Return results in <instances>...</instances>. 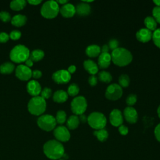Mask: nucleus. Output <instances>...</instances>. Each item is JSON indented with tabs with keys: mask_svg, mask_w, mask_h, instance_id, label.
<instances>
[{
	"mask_svg": "<svg viewBox=\"0 0 160 160\" xmlns=\"http://www.w3.org/2000/svg\"><path fill=\"white\" fill-rule=\"evenodd\" d=\"M43 152L48 158L57 160L62 157L64 154V148L59 141L52 139L45 142L43 146Z\"/></svg>",
	"mask_w": 160,
	"mask_h": 160,
	"instance_id": "nucleus-1",
	"label": "nucleus"
},
{
	"mask_svg": "<svg viewBox=\"0 0 160 160\" xmlns=\"http://www.w3.org/2000/svg\"><path fill=\"white\" fill-rule=\"evenodd\" d=\"M111 56L112 62L120 67L128 65L132 60V55L131 52L124 48H118L113 50Z\"/></svg>",
	"mask_w": 160,
	"mask_h": 160,
	"instance_id": "nucleus-2",
	"label": "nucleus"
},
{
	"mask_svg": "<svg viewBox=\"0 0 160 160\" xmlns=\"http://www.w3.org/2000/svg\"><path fill=\"white\" fill-rule=\"evenodd\" d=\"M30 52L29 49L22 44L14 46L10 52V59L16 63L25 62L29 58Z\"/></svg>",
	"mask_w": 160,
	"mask_h": 160,
	"instance_id": "nucleus-3",
	"label": "nucleus"
},
{
	"mask_svg": "<svg viewBox=\"0 0 160 160\" xmlns=\"http://www.w3.org/2000/svg\"><path fill=\"white\" fill-rule=\"evenodd\" d=\"M46 102L44 99L41 96H35L32 98L28 104L29 112L36 116L41 115L46 110Z\"/></svg>",
	"mask_w": 160,
	"mask_h": 160,
	"instance_id": "nucleus-4",
	"label": "nucleus"
},
{
	"mask_svg": "<svg viewBox=\"0 0 160 160\" xmlns=\"http://www.w3.org/2000/svg\"><path fill=\"white\" fill-rule=\"evenodd\" d=\"M59 12V7L55 1H48L45 2L41 9V15L48 19H52L57 16Z\"/></svg>",
	"mask_w": 160,
	"mask_h": 160,
	"instance_id": "nucleus-5",
	"label": "nucleus"
},
{
	"mask_svg": "<svg viewBox=\"0 0 160 160\" xmlns=\"http://www.w3.org/2000/svg\"><path fill=\"white\" fill-rule=\"evenodd\" d=\"M89 125L96 130L104 129L106 125L107 120L105 116L99 112H93L88 117Z\"/></svg>",
	"mask_w": 160,
	"mask_h": 160,
	"instance_id": "nucleus-6",
	"label": "nucleus"
},
{
	"mask_svg": "<svg viewBox=\"0 0 160 160\" xmlns=\"http://www.w3.org/2000/svg\"><path fill=\"white\" fill-rule=\"evenodd\" d=\"M56 123L55 118L50 114L41 115L37 121L38 126L46 131H50L54 129L56 126Z\"/></svg>",
	"mask_w": 160,
	"mask_h": 160,
	"instance_id": "nucleus-7",
	"label": "nucleus"
},
{
	"mask_svg": "<svg viewBox=\"0 0 160 160\" xmlns=\"http://www.w3.org/2000/svg\"><path fill=\"white\" fill-rule=\"evenodd\" d=\"M88 106L86 99L83 96H78L72 99L71 102V109L74 115L82 114Z\"/></svg>",
	"mask_w": 160,
	"mask_h": 160,
	"instance_id": "nucleus-8",
	"label": "nucleus"
},
{
	"mask_svg": "<svg viewBox=\"0 0 160 160\" xmlns=\"http://www.w3.org/2000/svg\"><path fill=\"white\" fill-rule=\"evenodd\" d=\"M122 95V88L118 84L113 83L110 84L106 90V98L111 101L119 99Z\"/></svg>",
	"mask_w": 160,
	"mask_h": 160,
	"instance_id": "nucleus-9",
	"label": "nucleus"
},
{
	"mask_svg": "<svg viewBox=\"0 0 160 160\" xmlns=\"http://www.w3.org/2000/svg\"><path fill=\"white\" fill-rule=\"evenodd\" d=\"M54 136L59 142H66L70 139L71 135L68 128L64 126H59L54 129Z\"/></svg>",
	"mask_w": 160,
	"mask_h": 160,
	"instance_id": "nucleus-10",
	"label": "nucleus"
},
{
	"mask_svg": "<svg viewBox=\"0 0 160 160\" xmlns=\"http://www.w3.org/2000/svg\"><path fill=\"white\" fill-rule=\"evenodd\" d=\"M71 74L67 70L60 69L52 74V78L58 84H66L71 79Z\"/></svg>",
	"mask_w": 160,
	"mask_h": 160,
	"instance_id": "nucleus-11",
	"label": "nucleus"
},
{
	"mask_svg": "<svg viewBox=\"0 0 160 160\" xmlns=\"http://www.w3.org/2000/svg\"><path fill=\"white\" fill-rule=\"evenodd\" d=\"M16 76L22 81H28L32 76V71L26 65L20 64L16 69Z\"/></svg>",
	"mask_w": 160,
	"mask_h": 160,
	"instance_id": "nucleus-12",
	"label": "nucleus"
},
{
	"mask_svg": "<svg viewBox=\"0 0 160 160\" xmlns=\"http://www.w3.org/2000/svg\"><path fill=\"white\" fill-rule=\"evenodd\" d=\"M109 121L111 124L115 127H119L123 122L122 112L118 109H113L109 114Z\"/></svg>",
	"mask_w": 160,
	"mask_h": 160,
	"instance_id": "nucleus-13",
	"label": "nucleus"
},
{
	"mask_svg": "<svg viewBox=\"0 0 160 160\" xmlns=\"http://www.w3.org/2000/svg\"><path fill=\"white\" fill-rule=\"evenodd\" d=\"M124 118L127 122L131 124L136 123L138 120V112L132 106L126 107L123 112Z\"/></svg>",
	"mask_w": 160,
	"mask_h": 160,
	"instance_id": "nucleus-14",
	"label": "nucleus"
},
{
	"mask_svg": "<svg viewBox=\"0 0 160 160\" xmlns=\"http://www.w3.org/2000/svg\"><path fill=\"white\" fill-rule=\"evenodd\" d=\"M27 91L33 97L38 96L41 92V87L40 84L36 80H31L27 84Z\"/></svg>",
	"mask_w": 160,
	"mask_h": 160,
	"instance_id": "nucleus-15",
	"label": "nucleus"
},
{
	"mask_svg": "<svg viewBox=\"0 0 160 160\" xmlns=\"http://www.w3.org/2000/svg\"><path fill=\"white\" fill-rule=\"evenodd\" d=\"M152 31L146 28L140 29L136 34L137 39L142 42H147L149 41L152 39Z\"/></svg>",
	"mask_w": 160,
	"mask_h": 160,
	"instance_id": "nucleus-16",
	"label": "nucleus"
},
{
	"mask_svg": "<svg viewBox=\"0 0 160 160\" xmlns=\"http://www.w3.org/2000/svg\"><path fill=\"white\" fill-rule=\"evenodd\" d=\"M59 12L64 18H71L76 13V8L72 4L67 3L59 8Z\"/></svg>",
	"mask_w": 160,
	"mask_h": 160,
	"instance_id": "nucleus-17",
	"label": "nucleus"
},
{
	"mask_svg": "<svg viewBox=\"0 0 160 160\" xmlns=\"http://www.w3.org/2000/svg\"><path fill=\"white\" fill-rule=\"evenodd\" d=\"M111 62V56L109 52H101L98 58V65L101 69L109 67Z\"/></svg>",
	"mask_w": 160,
	"mask_h": 160,
	"instance_id": "nucleus-18",
	"label": "nucleus"
},
{
	"mask_svg": "<svg viewBox=\"0 0 160 160\" xmlns=\"http://www.w3.org/2000/svg\"><path fill=\"white\" fill-rule=\"evenodd\" d=\"M85 70L91 75L96 74L98 71V67L96 63L91 59L85 60L83 62Z\"/></svg>",
	"mask_w": 160,
	"mask_h": 160,
	"instance_id": "nucleus-19",
	"label": "nucleus"
},
{
	"mask_svg": "<svg viewBox=\"0 0 160 160\" xmlns=\"http://www.w3.org/2000/svg\"><path fill=\"white\" fill-rule=\"evenodd\" d=\"M76 8V12H77L79 16H88L91 12L90 6L86 2H81L78 4Z\"/></svg>",
	"mask_w": 160,
	"mask_h": 160,
	"instance_id": "nucleus-20",
	"label": "nucleus"
},
{
	"mask_svg": "<svg viewBox=\"0 0 160 160\" xmlns=\"http://www.w3.org/2000/svg\"><path fill=\"white\" fill-rule=\"evenodd\" d=\"M101 52V48L96 44L89 45L86 49V55L91 58H95L99 56Z\"/></svg>",
	"mask_w": 160,
	"mask_h": 160,
	"instance_id": "nucleus-21",
	"label": "nucleus"
},
{
	"mask_svg": "<svg viewBox=\"0 0 160 160\" xmlns=\"http://www.w3.org/2000/svg\"><path fill=\"white\" fill-rule=\"evenodd\" d=\"M68 98V94L67 92L64 90L60 89L56 91L53 94V100L54 101L59 103L65 102Z\"/></svg>",
	"mask_w": 160,
	"mask_h": 160,
	"instance_id": "nucleus-22",
	"label": "nucleus"
},
{
	"mask_svg": "<svg viewBox=\"0 0 160 160\" xmlns=\"http://www.w3.org/2000/svg\"><path fill=\"white\" fill-rule=\"evenodd\" d=\"M27 18L22 14H17L13 16L11 20V24L17 27H21L24 25L26 22Z\"/></svg>",
	"mask_w": 160,
	"mask_h": 160,
	"instance_id": "nucleus-23",
	"label": "nucleus"
},
{
	"mask_svg": "<svg viewBox=\"0 0 160 160\" xmlns=\"http://www.w3.org/2000/svg\"><path fill=\"white\" fill-rule=\"evenodd\" d=\"M79 122H80V121H79V117L78 116L71 115L68 119L66 124H67L68 129L73 130V129H76L78 127Z\"/></svg>",
	"mask_w": 160,
	"mask_h": 160,
	"instance_id": "nucleus-24",
	"label": "nucleus"
},
{
	"mask_svg": "<svg viewBox=\"0 0 160 160\" xmlns=\"http://www.w3.org/2000/svg\"><path fill=\"white\" fill-rule=\"evenodd\" d=\"M144 24L146 29L151 31H154L156 29L157 22L155 19L151 16H148L144 19Z\"/></svg>",
	"mask_w": 160,
	"mask_h": 160,
	"instance_id": "nucleus-25",
	"label": "nucleus"
},
{
	"mask_svg": "<svg viewBox=\"0 0 160 160\" xmlns=\"http://www.w3.org/2000/svg\"><path fill=\"white\" fill-rule=\"evenodd\" d=\"M44 56V52L41 49H34L29 54V58L33 62L41 60Z\"/></svg>",
	"mask_w": 160,
	"mask_h": 160,
	"instance_id": "nucleus-26",
	"label": "nucleus"
},
{
	"mask_svg": "<svg viewBox=\"0 0 160 160\" xmlns=\"http://www.w3.org/2000/svg\"><path fill=\"white\" fill-rule=\"evenodd\" d=\"M93 134L101 142L105 141L108 139V135H109L108 131L104 128L98 129V130H95L93 132Z\"/></svg>",
	"mask_w": 160,
	"mask_h": 160,
	"instance_id": "nucleus-27",
	"label": "nucleus"
},
{
	"mask_svg": "<svg viewBox=\"0 0 160 160\" xmlns=\"http://www.w3.org/2000/svg\"><path fill=\"white\" fill-rule=\"evenodd\" d=\"M24 0H14L10 2V8L14 11H20L26 6Z\"/></svg>",
	"mask_w": 160,
	"mask_h": 160,
	"instance_id": "nucleus-28",
	"label": "nucleus"
},
{
	"mask_svg": "<svg viewBox=\"0 0 160 160\" xmlns=\"http://www.w3.org/2000/svg\"><path fill=\"white\" fill-rule=\"evenodd\" d=\"M14 69V65L9 62L3 63L0 66V72L2 74H10Z\"/></svg>",
	"mask_w": 160,
	"mask_h": 160,
	"instance_id": "nucleus-29",
	"label": "nucleus"
},
{
	"mask_svg": "<svg viewBox=\"0 0 160 160\" xmlns=\"http://www.w3.org/2000/svg\"><path fill=\"white\" fill-rule=\"evenodd\" d=\"M98 79L101 82L109 83L112 80V76L109 72L102 71L98 74Z\"/></svg>",
	"mask_w": 160,
	"mask_h": 160,
	"instance_id": "nucleus-30",
	"label": "nucleus"
},
{
	"mask_svg": "<svg viewBox=\"0 0 160 160\" xmlns=\"http://www.w3.org/2000/svg\"><path fill=\"white\" fill-rule=\"evenodd\" d=\"M79 92V88L77 84L72 83L71 84L68 88V94L71 96H76Z\"/></svg>",
	"mask_w": 160,
	"mask_h": 160,
	"instance_id": "nucleus-31",
	"label": "nucleus"
},
{
	"mask_svg": "<svg viewBox=\"0 0 160 160\" xmlns=\"http://www.w3.org/2000/svg\"><path fill=\"white\" fill-rule=\"evenodd\" d=\"M56 122L60 124H62L65 122L66 120V112L62 110H59L57 112L56 116Z\"/></svg>",
	"mask_w": 160,
	"mask_h": 160,
	"instance_id": "nucleus-32",
	"label": "nucleus"
},
{
	"mask_svg": "<svg viewBox=\"0 0 160 160\" xmlns=\"http://www.w3.org/2000/svg\"><path fill=\"white\" fill-rule=\"evenodd\" d=\"M129 82H130V79L129 76L127 74H121L119 78V84L121 88L128 87L129 84Z\"/></svg>",
	"mask_w": 160,
	"mask_h": 160,
	"instance_id": "nucleus-33",
	"label": "nucleus"
},
{
	"mask_svg": "<svg viewBox=\"0 0 160 160\" xmlns=\"http://www.w3.org/2000/svg\"><path fill=\"white\" fill-rule=\"evenodd\" d=\"M152 39L154 44L159 48H160V28L156 29L153 31Z\"/></svg>",
	"mask_w": 160,
	"mask_h": 160,
	"instance_id": "nucleus-34",
	"label": "nucleus"
},
{
	"mask_svg": "<svg viewBox=\"0 0 160 160\" xmlns=\"http://www.w3.org/2000/svg\"><path fill=\"white\" fill-rule=\"evenodd\" d=\"M137 101V96L134 94H130L126 99V102L129 106H132Z\"/></svg>",
	"mask_w": 160,
	"mask_h": 160,
	"instance_id": "nucleus-35",
	"label": "nucleus"
},
{
	"mask_svg": "<svg viewBox=\"0 0 160 160\" xmlns=\"http://www.w3.org/2000/svg\"><path fill=\"white\" fill-rule=\"evenodd\" d=\"M152 18L155 19L156 22L160 24V7L156 6L153 8L152 11Z\"/></svg>",
	"mask_w": 160,
	"mask_h": 160,
	"instance_id": "nucleus-36",
	"label": "nucleus"
},
{
	"mask_svg": "<svg viewBox=\"0 0 160 160\" xmlns=\"http://www.w3.org/2000/svg\"><path fill=\"white\" fill-rule=\"evenodd\" d=\"M52 94V91L50 88H44L41 92V97H42L43 99H48L50 98V96Z\"/></svg>",
	"mask_w": 160,
	"mask_h": 160,
	"instance_id": "nucleus-37",
	"label": "nucleus"
},
{
	"mask_svg": "<svg viewBox=\"0 0 160 160\" xmlns=\"http://www.w3.org/2000/svg\"><path fill=\"white\" fill-rule=\"evenodd\" d=\"M0 19L3 22H8L11 20V14L7 11L0 12Z\"/></svg>",
	"mask_w": 160,
	"mask_h": 160,
	"instance_id": "nucleus-38",
	"label": "nucleus"
},
{
	"mask_svg": "<svg viewBox=\"0 0 160 160\" xmlns=\"http://www.w3.org/2000/svg\"><path fill=\"white\" fill-rule=\"evenodd\" d=\"M21 36V32L18 30H13L10 32L9 38L12 40H17Z\"/></svg>",
	"mask_w": 160,
	"mask_h": 160,
	"instance_id": "nucleus-39",
	"label": "nucleus"
},
{
	"mask_svg": "<svg viewBox=\"0 0 160 160\" xmlns=\"http://www.w3.org/2000/svg\"><path fill=\"white\" fill-rule=\"evenodd\" d=\"M118 46H119V42L116 39H111L109 41L108 47L109 49H111L112 51L117 49L118 48Z\"/></svg>",
	"mask_w": 160,
	"mask_h": 160,
	"instance_id": "nucleus-40",
	"label": "nucleus"
},
{
	"mask_svg": "<svg viewBox=\"0 0 160 160\" xmlns=\"http://www.w3.org/2000/svg\"><path fill=\"white\" fill-rule=\"evenodd\" d=\"M88 82L91 86H94L96 85L98 82V78L96 76L94 75H91L89 76L88 79Z\"/></svg>",
	"mask_w": 160,
	"mask_h": 160,
	"instance_id": "nucleus-41",
	"label": "nucleus"
},
{
	"mask_svg": "<svg viewBox=\"0 0 160 160\" xmlns=\"http://www.w3.org/2000/svg\"><path fill=\"white\" fill-rule=\"evenodd\" d=\"M9 39V35H8L6 32H0V42H6Z\"/></svg>",
	"mask_w": 160,
	"mask_h": 160,
	"instance_id": "nucleus-42",
	"label": "nucleus"
},
{
	"mask_svg": "<svg viewBox=\"0 0 160 160\" xmlns=\"http://www.w3.org/2000/svg\"><path fill=\"white\" fill-rule=\"evenodd\" d=\"M118 131H119V133H120L121 135H123V136L126 135V134L128 133V131H129L128 127H126V126L122 125V124L120 126H119Z\"/></svg>",
	"mask_w": 160,
	"mask_h": 160,
	"instance_id": "nucleus-43",
	"label": "nucleus"
},
{
	"mask_svg": "<svg viewBox=\"0 0 160 160\" xmlns=\"http://www.w3.org/2000/svg\"><path fill=\"white\" fill-rule=\"evenodd\" d=\"M154 135L156 139L160 142V123L158 124L154 129Z\"/></svg>",
	"mask_w": 160,
	"mask_h": 160,
	"instance_id": "nucleus-44",
	"label": "nucleus"
},
{
	"mask_svg": "<svg viewBox=\"0 0 160 160\" xmlns=\"http://www.w3.org/2000/svg\"><path fill=\"white\" fill-rule=\"evenodd\" d=\"M42 76V72L39 70L36 69L32 72V76L35 79H38Z\"/></svg>",
	"mask_w": 160,
	"mask_h": 160,
	"instance_id": "nucleus-45",
	"label": "nucleus"
},
{
	"mask_svg": "<svg viewBox=\"0 0 160 160\" xmlns=\"http://www.w3.org/2000/svg\"><path fill=\"white\" fill-rule=\"evenodd\" d=\"M76 66H75L74 65H71V66H70L68 68V69L67 71H68V72L71 74L74 73V72L76 71Z\"/></svg>",
	"mask_w": 160,
	"mask_h": 160,
	"instance_id": "nucleus-46",
	"label": "nucleus"
},
{
	"mask_svg": "<svg viewBox=\"0 0 160 160\" xmlns=\"http://www.w3.org/2000/svg\"><path fill=\"white\" fill-rule=\"evenodd\" d=\"M79 121H81L82 122H83V123L86 122L88 121V118H87L86 116L84 115V114H81L80 116H79Z\"/></svg>",
	"mask_w": 160,
	"mask_h": 160,
	"instance_id": "nucleus-47",
	"label": "nucleus"
},
{
	"mask_svg": "<svg viewBox=\"0 0 160 160\" xmlns=\"http://www.w3.org/2000/svg\"><path fill=\"white\" fill-rule=\"evenodd\" d=\"M29 4L32 5H38L41 2V1L39 0H28V1Z\"/></svg>",
	"mask_w": 160,
	"mask_h": 160,
	"instance_id": "nucleus-48",
	"label": "nucleus"
},
{
	"mask_svg": "<svg viewBox=\"0 0 160 160\" xmlns=\"http://www.w3.org/2000/svg\"><path fill=\"white\" fill-rule=\"evenodd\" d=\"M109 47H108V45L107 44H104L102 46V47L101 48V52H108L109 51Z\"/></svg>",
	"mask_w": 160,
	"mask_h": 160,
	"instance_id": "nucleus-49",
	"label": "nucleus"
},
{
	"mask_svg": "<svg viewBox=\"0 0 160 160\" xmlns=\"http://www.w3.org/2000/svg\"><path fill=\"white\" fill-rule=\"evenodd\" d=\"M25 64L26 66L30 68L31 67L32 65H33V61L30 59V58H28L26 61H25Z\"/></svg>",
	"mask_w": 160,
	"mask_h": 160,
	"instance_id": "nucleus-50",
	"label": "nucleus"
},
{
	"mask_svg": "<svg viewBox=\"0 0 160 160\" xmlns=\"http://www.w3.org/2000/svg\"><path fill=\"white\" fill-rule=\"evenodd\" d=\"M56 2H58V4L59 3V4H61L64 5V4H67L68 1L67 0H58V1H57Z\"/></svg>",
	"mask_w": 160,
	"mask_h": 160,
	"instance_id": "nucleus-51",
	"label": "nucleus"
},
{
	"mask_svg": "<svg viewBox=\"0 0 160 160\" xmlns=\"http://www.w3.org/2000/svg\"><path fill=\"white\" fill-rule=\"evenodd\" d=\"M153 2L156 5V6L160 7V0H155V1H153Z\"/></svg>",
	"mask_w": 160,
	"mask_h": 160,
	"instance_id": "nucleus-52",
	"label": "nucleus"
},
{
	"mask_svg": "<svg viewBox=\"0 0 160 160\" xmlns=\"http://www.w3.org/2000/svg\"><path fill=\"white\" fill-rule=\"evenodd\" d=\"M157 112H158V116L159 118H160V105L159 106V107L158 108V109H157Z\"/></svg>",
	"mask_w": 160,
	"mask_h": 160,
	"instance_id": "nucleus-53",
	"label": "nucleus"
},
{
	"mask_svg": "<svg viewBox=\"0 0 160 160\" xmlns=\"http://www.w3.org/2000/svg\"><path fill=\"white\" fill-rule=\"evenodd\" d=\"M59 160H65V159H59Z\"/></svg>",
	"mask_w": 160,
	"mask_h": 160,
	"instance_id": "nucleus-54",
	"label": "nucleus"
}]
</instances>
